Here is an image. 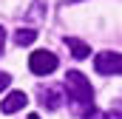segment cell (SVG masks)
<instances>
[{
    "mask_svg": "<svg viewBox=\"0 0 122 119\" xmlns=\"http://www.w3.org/2000/svg\"><path fill=\"white\" fill-rule=\"evenodd\" d=\"M62 88L68 94V105L80 119H97V105H94V88L85 79L82 71H68Z\"/></svg>",
    "mask_w": 122,
    "mask_h": 119,
    "instance_id": "1",
    "label": "cell"
},
{
    "mask_svg": "<svg viewBox=\"0 0 122 119\" xmlns=\"http://www.w3.org/2000/svg\"><path fill=\"white\" fill-rule=\"evenodd\" d=\"M57 65H60V60L54 51H34L29 57V71L34 77H46V74H54L57 71Z\"/></svg>",
    "mask_w": 122,
    "mask_h": 119,
    "instance_id": "2",
    "label": "cell"
},
{
    "mask_svg": "<svg viewBox=\"0 0 122 119\" xmlns=\"http://www.w3.org/2000/svg\"><path fill=\"white\" fill-rule=\"evenodd\" d=\"M94 71L102 74V77H117L122 71V57L119 51H102L94 57Z\"/></svg>",
    "mask_w": 122,
    "mask_h": 119,
    "instance_id": "3",
    "label": "cell"
},
{
    "mask_svg": "<svg viewBox=\"0 0 122 119\" xmlns=\"http://www.w3.org/2000/svg\"><path fill=\"white\" fill-rule=\"evenodd\" d=\"M26 102H29L26 91H9V94H6V99L0 102V111H3V114H17V111H23V108H26Z\"/></svg>",
    "mask_w": 122,
    "mask_h": 119,
    "instance_id": "4",
    "label": "cell"
},
{
    "mask_svg": "<svg viewBox=\"0 0 122 119\" xmlns=\"http://www.w3.org/2000/svg\"><path fill=\"white\" fill-rule=\"evenodd\" d=\"M37 96H40V105L46 108V111H57L60 108V102H62V96H60V91H54V88H37Z\"/></svg>",
    "mask_w": 122,
    "mask_h": 119,
    "instance_id": "5",
    "label": "cell"
},
{
    "mask_svg": "<svg viewBox=\"0 0 122 119\" xmlns=\"http://www.w3.org/2000/svg\"><path fill=\"white\" fill-rule=\"evenodd\" d=\"M65 45L71 48L74 60H85V57H91V45H88V43H82V40H77V37H65Z\"/></svg>",
    "mask_w": 122,
    "mask_h": 119,
    "instance_id": "6",
    "label": "cell"
},
{
    "mask_svg": "<svg viewBox=\"0 0 122 119\" xmlns=\"http://www.w3.org/2000/svg\"><path fill=\"white\" fill-rule=\"evenodd\" d=\"M34 40H37V31L34 29H17L14 31V43L17 45H31Z\"/></svg>",
    "mask_w": 122,
    "mask_h": 119,
    "instance_id": "7",
    "label": "cell"
},
{
    "mask_svg": "<svg viewBox=\"0 0 122 119\" xmlns=\"http://www.w3.org/2000/svg\"><path fill=\"white\" fill-rule=\"evenodd\" d=\"M9 82H11V77H9L6 71H0V91H6V88H9Z\"/></svg>",
    "mask_w": 122,
    "mask_h": 119,
    "instance_id": "8",
    "label": "cell"
},
{
    "mask_svg": "<svg viewBox=\"0 0 122 119\" xmlns=\"http://www.w3.org/2000/svg\"><path fill=\"white\" fill-rule=\"evenodd\" d=\"M105 119H119V105H117V108H111V111L105 114Z\"/></svg>",
    "mask_w": 122,
    "mask_h": 119,
    "instance_id": "9",
    "label": "cell"
},
{
    "mask_svg": "<svg viewBox=\"0 0 122 119\" xmlns=\"http://www.w3.org/2000/svg\"><path fill=\"white\" fill-rule=\"evenodd\" d=\"M3 48H6V29L0 26V54H3Z\"/></svg>",
    "mask_w": 122,
    "mask_h": 119,
    "instance_id": "10",
    "label": "cell"
}]
</instances>
